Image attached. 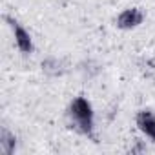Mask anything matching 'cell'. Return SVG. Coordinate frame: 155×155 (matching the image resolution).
<instances>
[{"label": "cell", "instance_id": "cell-1", "mask_svg": "<svg viewBox=\"0 0 155 155\" xmlns=\"http://www.w3.org/2000/svg\"><path fill=\"white\" fill-rule=\"evenodd\" d=\"M66 117H68L69 126L77 133H81L88 139L95 137V111H93L91 102L86 97L82 95L75 97L66 110Z\"/></svg>", "mask_w": 155, "mask_h": 155}, {"label": "cell", "instance_id": "cell-2", "mask_svg": "<svg viewBox=\"0 0 155 155\" xmlns=\"http://www.w3.org/2000/svg\"><path fill=\"white\" fill-rule=\"evenodd\" d=\"M6 20H8L9 26H11V31H13V38H15L17 49H18L22 55H31V53L35 51V44H33V38H31L29 31H28L18 20H15V18L6 17Z\"/></svg>", "mask_w": 155, "mask_h": 155}, {"label": "cell", "instance_id": "cell-3", "mask_svg": "<svg viewBox=\"0 0 155 155\" xmlns=\"http://www.w3.org/2000/svg\"><path fill=\"white\" fill-rule=\"evenodd\" d=\"M144 22V13L139 9V8H128V9H122L117 18H115V26L122 31H130V29H135L139 28L140 24Z\"/></svg>", "mask_w": 155, "mask_h": 155}, {"label": "cell", "instance_id": "cell-4", "mask_svg": "<svg viewBox=\"0 0 155 155\" xmlns=\"http://www.w3.org/2000/svg\"><path fill=\"white\" fill-rule=\"evenodd\" d=\"M135 124H137L139 131L155 144V111L150 110V108H144V110L137 111Z\"/></svg>", "mask_w": 155, "mask_h": 155}, {"label": "cell", "instance_id": "cell-5", "mask_svg": "<svg viewBox=\"0 0 155 155\" xmlns=\"http://www.w3.org/2000/svg\"><path fill=\"white\" fill-rule=\"evenodd\" d=\"M40 68H42V73L51 77V79H57V77H62L68 73V62L60 57H46L42 62H40Z\"/></svg>", "mask_w": 155, "mask_h": 155}, {"label": "cell", "instance_id": "cell-6", "mask_svg": "<svg viewBox=\"0 0 155 155\" xmlns=\"http://www.w3.org/2000/svg\"><path fill=\"white\" fill-rule=\"evenodd\" d=\"M79 71H81V75L84 77L86 81H93V79H97V77L102 73V66L95 58H84L79 64Z\"/></svg>", "mask_w": 155, "mask_h": 155}, {"label": "cell", "instance_id": "cell-7", "mask_svg": "<svg viewBox=\"0 0 155 155\" xmlns=\"http://www.w3.org/2000/svg\"><path fill=\"white\" fill-rule=\"evenodd\" d=\"M0 150L6 155H13L17 150V135L8 126H4L2 131H0Z\"/></svg>", "mask_w": 155, "mask_h": 155}]
</instances>
